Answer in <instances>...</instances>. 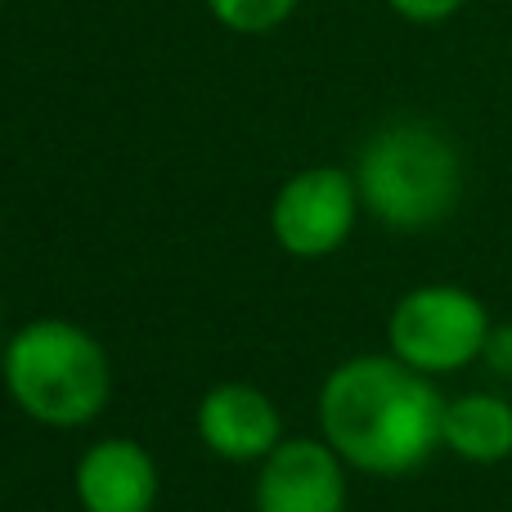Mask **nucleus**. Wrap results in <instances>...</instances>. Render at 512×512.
I'll use <instances>...</instances> for the list:
<instances>
[{
    "label": "nucleus",
    "instance_id": "1a4fd4ad",
    "mask_svg": "<svg viewBox=\"0 0 512 512\" xmlns=\"http://www.w3.org/2000/svg\"><path fill=\"white\" fill-rule=\"evenodd\" d=\"M441 450L454 459L495 468L512 459V400L499 391H463L445 400Z\"/></svg>",
    "mask_w": 512,
    "mask_h": 512
},
{
    "label": "nucleus",
    "instance_id": "f03ea898",
    "mask_svg": "<svg viewBox=\"0 0 512 512\" xmlns=\"http://www.w3.org/2000/svg\"><path fill=\"white\" fill-rule=\"evenodd\" d=\"M5 391L41 427H86L104 414L113 369L90 328L72 319H32L0 346Z\"/></svg>",
    "mask_w": 512,
    "mask_h": 512
},
{
    "label": "nucleus",
    "instance_id": "423d86ee",
    "mask_svg": "<svg viewBox=\"0 0 512 512\" xmlns=\"http://www.w3.org/2000/svg\"><path fill=\"white\" fill-rule=\"evenodd\" d=\"M346 459L324 436H283L256 472V512H346Z\"/></svg>",
    "mask_w": 512,
    "mask_h": 512
},
{
    "label": "nucleus",
    "instance_id": "9b49d317",
    "mask_svg": "<svg viewBox=\"0 0 512 512\" xmlns=\"http://www.w3.org/2000/svg\"><path fill=\"white\" fill-rule=\"evenodd\" d=\"M481 364H486L495 378L512 382V319H504V324L495 319V328H490V337H486V351H481Z\"/></svg>",
    "mask_w": 512,
    "mask_h": 512
},
{
    "label": "nucleus",
    "instance_id": "6e6552de",
    "mask_svg": "<svg viewBox=\"0 0 512 512\" xmlns=\"http://www.w3.org/2000/svg\"><path fill=\"white\" fill-rule=\"evenodd\" d=\"M81 512H153L158 504V463L131 436H104L72 468Z\"/></svg>",
    "mask_w": 512,
    "mask_h": 512
},
{
    "label": "nucleus",
    "instance_id": "7ed1b4c3",
    "mask_svg": "<svg viewBox=\"0 0 512 512\" xmlns=\"http://www.w3.org/2000/svg\"><path fill=\"white\" fill-rule=\"evenodd\" d=\"M355 189L364 212L387 230H432L463 198V158L450 135L427 122L382 126L355 162Z\"/></svg>",
    "mask_w": 512,
    "mask_h": 512
},
{
    "label": "nucleus",
    "instance_id": "39448f33",
    "mask_svg": "<svg viewBox=\"0 0 512 512\" xmlns=\"http://www.w3.org/2000/svg\"><path fill=\"white\" fill-rule=\"evenodd\" d=\"M360 207L364 203L360 189H355V171L306 167L274 194L270 234L297 261H319V256H333L351 239Z\"/></svg>",
    "mask_w": 512,
    "mask_h": 512
},
{
    "label": "nucleus",
    "instance_id": "0eeeda50",
    "mask_svg": "<svg viewBox=\"0 0 512 512\" xmlns=\"http://www.w3.org/2000/svg\"><path fill=\"white\" fill-rule=\"evenodd\" d=\"M198 441L225 463H261L283 441L279 405L252 382H221L198 400Z\"/></svg>",
    "mask_w": 512,
    "mask_h": 512
},
{
    "label": "nucleus",
    "instance_id": "20e7f679",
    "mask_svg": "<svg viewBox=\"0 0 512 512\" xmlns=\"http://www.w3.org/2000/svg\"><path fill=\"white\" fill-rule=\"evenodd\" d=\"M495 328L486 301L459 283L409 288L387 315V351L427 378H445L481 364L486 337Z\"/></svg>",
    "mask_w": 512,
    "mask_h": 512
},
{
    "label": "nucleus",
    "instance_id": "f8f14e48",
    "mask_svg": "<svg viewBox=\"0 0 512 512\" xmlns=\"http://www.w3.org/2000/svg\"><path fill=\"white\" fill-rule=\"evenodd\" d=\"M391 9H396L400 18H409V23H445V18H454L468 0H387Z\"/></svg>",
    "mask_w": 512,
    "mask_h": 512
},
{
    "label": "nucleus",
    "instance_id": "f257e3e1",
    "mask_svg": "<svg viewBox=\"0 0 512 512\" xmlns=\"http://www.w3.org/2000/svg\"><path fill=\"white\" fill-rule=\"evenodd\" d=\"M445 396L396 355L342 360L319 387V436L369 477H409L441 450Z\"/></svg>",
    "mask_w": 512,
    "mask_h": 512
},
{
    "label": "nucleus",
    "instance_id": "9d476101",
    "mask_svg": "<svg viewBox=\"0 0 512 512\" xmlns=\"http://www.w3.org/2000/svg\"><path fill=\"white\" fill-rule=\"evenodd\" d=\"M212 18L230 32H243V36H261V32H274L283 18L297 9V0H207Z\"/></svg>",
    "mask_w": 512,
    "mask_h": 512
}]
</instances>
